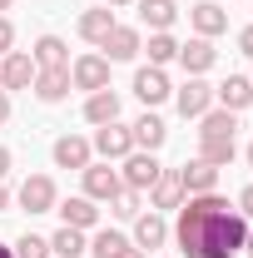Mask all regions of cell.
Here are the masks:
<instances>
[{
	"label": "cell",
	"instance_id": "cell-1",
	"mask_svg": "<svg viewBox=\"0 0 253 258\" xmlns=\"http://www.w3.org/2000/svg\"><path fill=\"white\" fill-rule=\"evenodd\" d=\"M174 238L189 258H238L243 253V238H248V219L214 194H189L179 204V224H174Z\"/></svg>",
	"mask_w": 253,
	"mask_h": 258
},
{
	"label": "cell",
	"instance_id": "cell-2",
	"mask_svg": "<svg viewBox=\"0 0 253 258\" xmlns=\"http://www.w3.org/2000/svg\"><path fill=\"white\" fill-rule=\"evenodd\" d=\"M90 149H95L104 164H114V159H124V154H134V134H129V124H99L95 129V139H90Z\"/></svg>",
	"mask_w": 253,
	"mask_h": 258
},
{
	"label": "cell",
	"instance_id": "cell-3",
	"mask_svg": "<svg viewBox=\"0 0 253 258\" xmlns=\"http://www.w3.org/2000/svg\"><path fill=\"white\" fill-rule=\"evenodd\" d=\"M159 174H164V164H159L154 154H144V149L124 154V169H119L124 189H139V194H149V189H154V184H159Z\"/></svg>",
	"mask_w": 253,
	"mask_h": 258
},
{
	"label": "cell",
	"instance_id": "cell-4",
	"mask_svg": "<svg viewBox=\"0 0 253 258\" xmlns=\"http://www.w3.org/2000/svg\"><path fill=\"white\" fill-rule=\"evenodd\" d=\"M174 104H179L184 119H199V114L214 109V85H204V75H189V80L174 90Z\"/></svg>",
	"mask_w": 253,
	"mask_h": 258
},
{
	"label": "cell",
	"instance_id": "cell-5",
	"mask_svg": "<svg viewBox=\"0 0 253 258\" xmlns=\"http://www.w3.org/2000/svg\"><path fill=\"white\" fill-rule=\"evenodd\" d=\"M70 85L85 90V95L109 90V60H104V55H80V60L70 64Z\"/></svg>",
	"mask_w": 253,
	"mask_h": 258
},
{
	"label": "cell",
	"instance_id": "cell-6",
	"mask_svg": "<svg viewBox=\"0 0 253 258\" xmlns=\"http://www.w3.org/2000/svg\"><path fill=\"white\" fill-rule=\"evenodd\" d=\"M15 199H20L25 214H50V209L60 204V194H55V179H50V174H30V179L20 184Z\"/></svg>",
	"mask_w": 253,
	"mask_h": 258
},
{
	"label": "cell",
	"instance_id": "cell-7",
	"mask_svg": "<svg viewBox=\"0 0 253 258\" xmlns=\"http://www.w3.org/2000/svg\"><path fill=\"white\" fill-rule=\"evenodd\" d=\"M80 174H85V199H95V204H109V199H114V194L124 189V179H119V169H109V164H85V169H80Z\"/></svg>",
	"mask_w": 253,
	"mask_h": 258
},
{
	"label": "cell",
	"instance_id": "cell-8",
	"mask_svg": "<svg viewBox=\"0 0 253 258\" xmlns=\"http://www.w3.org/2000/svg\"><path fill=\"white\" fill-rule=\"evenodd\" d=\"M134 95H139L144 109H154V104H164V99L174 95V85H169V75L159 64H144V70H134Z\"/></svg>",
	"mask_w": 253,
	"mask_h": 258
},
{
	"label": "cell",
	"instance_id": "cell-9",
	"mask_svg": "<svg viewBox=\"0 0 253 258\" xmlns=\"http://www.w3.org/2000/svg\"><path fill=\"white\" fill-rule=\"evenodd\" d=\"M35 85V60L25 50H10V55H0V90L10 95V90H30Z\"/></svg>",
	"mask_w": 253,
	"mask_h": 258
},
{
	"label": "cell",
	"instance_id": "cell-10",
	"mask_svg": "<svg viewBox=\"0 0 253 258\" xmlns=\"http://www.w3.org/2000/svg\"><path fill=\"white\" fill-rule=\"evenodd\" d=\"M189 194H184V179H179V169H164L159 174V184L149 189V204H154V214H179V204H184Z\"/></svg>",
	"mask_w": 253,
	"mask_h": 258
},
{
	"label": "cell",
	"instance_id": "cell-11",
	"mask_svg": "<svg viewBox=\"0 0 253 258\" xmlns=\"http://www.w3.org/2000/svg\"><path fill=\"white\" fill-rule=\"evenodd\" d=\"M169 243V219L164 214H134V248L139 253H149V248H164Z\"/></svg>",
	"mask_w": 253,
	"mask_h": 258
},
{
	"label": "cell",
	"instance_id": "cell-12",
	"mask_svg": "<svg viewBox=\"0 0 253 258\" xmlns=\"http://www.w3.org/2000/svg\"><path fill=\"white\" fill-rule=\"evenodd\" d=\"M214 104H219V109H228V114L248 109V104H253V80H248V75H228L219 90H214Z\"/></svg>",
	"mask_w": 253,
	"mask_h": 258
},
{
	"label": "cell",
	"instance_id": "cell-13",
	"mask_svg": "<svg viewBox=\"0 0 253 258\" xmlns=\"http://www.w3.org/2000/svg\"><path fill=\"white\" fill-rule=\"evenodd\" d=\"M35 99H40V104H60L65 95H70V90H75V85H70V64H65V70H35Z\"/></svg>",
	"mask_w": 253,
	"mask_h": 258
},
{
	"label": "cell",
	"instance_id": "cell-14",
	"mask_svg": "<svg viewBox=\"0 0 253 258\" xmlns=\"http://www.w3.org/2000/svg\"><path fill=\"white\" fill-rule=\"evenodd\" d=\"M99 50H104V60L114 64V60H134V55L144 50V40H139L134 25H114V30L104 35V45H99Z\"/></svg>",
	"mask_w": 253,
	"mask_h": 258
},
{
	"label": "cell",
	"instance_id": "cell-15",
	"mask_svg": "<svg viewBox=\"0 0 253 258\" xmlns=\"http://www.w3.org/2000/svg\"><path fill=\"white\" fill-rule=\"evenodd\" d=\"M174 60L184 64V75H209V70H214V60H219V50H214L204 35H194L189 45H179V55H174Z\"/></svg>",
	"mask_w": 253,
	"mask_h": 258
},
{
	"label": "cell",
	"instance_id": "cell-16",
	"mask_svg": "<svg viewBox=\"0 0 253 258\" xmlns=\"http://www.w3.org/2000/svg\"><path fill=\"white\" fill-rule=\"evenodd\" d=\"M50 154H55V169H85V164L95 159V149H90V139H80V134H60Z\"/></svg>",
	"mask_w": 253,
	"mask_h": 258
},
{
	"label": "cell",
	"instance_id": "cell-17",
	"mask_svg": "<svg viewBox=\"0 0 253 258\" xmlns=\"http://www.w3.org/2000/svg\"><path fill=\"white\" fill-rule=\"evenodd\" d=\"M189 25L204 35V40H214V35L228 30V10H223V5H214V0H199V5L189 10Z\"/></svg>",
	"mask_w": 253,
	"mask_h": 258
},
{
	"label": "cell",
	"instance_id": "cell-18",
	"mask_svg": "<svg viewBox=\"0 0 253 258\" xmlns=\"http://www.w3.org/2000/svg\"><path fill=\"white\" fill-rule=\"evenodd\" d=\"M129 134H134V149H144V154H154L159 144L169 139V129H164V119H159L154 109H144V114L129 124Z\"/></svg>",
	"mask_w": 253,
	"mask_h": 258
},
{
	"label": "cell",
	"instance_id": "cell-19",
	"mask_svg": "<svg viewBox=\"0 0 253 258\" xmlns=\"http://www.w3.org/2000/svg\"><path fill=\"white\" fill-rule=\"evenodd\" d=\"M60 209V219L65 228H80V233H90V228H99V209H95V199H65V204H55Z\"/></svg>",
	"mask_w": 253,
	"mask_h": 258
},
{
	"label": "cell",
	"instance_id": "cell-20",
	"mask_svg": "<svg viewBox=\"0 0 253 258\" xmlns=\"http://www.w3.org/2000/svg\"><path fill=\"white\" fill-rule=\"evenodd\" d=\"M30 60H35V70H65V64H70V45H65L60 35H40L35 50H30Z\"/></svg>",
	"mask_w": 253,
	"mask_h": 258
},
{
	"label": "cell",
	"instance_id": "cell-21",
	"mask_svg": "<svg viewBox=\"0 0 253 258\" xmlns=\"http://www.w3.org/2000/svg\"><path fill=\"white\" fill-rule=\"evenodd\" d=\"M119 20H114V10L109 5H99V10H85L80 15V40H90V45H104V35L114 30Z\"/></svg>",
	"mask_w": 253,
	"mask_h": 258
},
{
	"label": "cell",
	"instance_id": "cell-22",
	"mask_svg": "<svg viewBox=\"0 0 253 258\" xmlns=\"http://www.w3.org/2000/svg\"><path fill=\"white\" fill-rule=\"evenodd\" d=\"M179 179H184V194H214L219 189V169L214 164H204V159H194L179 169Z\"/></svg>",
	"mask_w": 253,
	"mask_h": 258
},
{
	"label": "cell",
	"instance_id": "cell-23",
	"mask_svg": "<svg viewBox=\"0 0 253 258\" xmlns=\"http://www.w3.org/2000/svg\"><path fill=\"white\" fill-rule=\"evenodd\" d=\"M85 119H90V124H114V119H119V95H114V90H95V95L85 99Z\"/></svg>",
	"mask_w": 253,
	"mask_h": 258
},
{
	"label": "cell",
	"instance_id": "cell-24",
	"mask_svg": "<svg viewBox=\"0 0 253 258\" xmlns=\"http://www.w3.org/2000/svg\"><path fill=\"white\" fill-rule=\"evenodd\" d=\"M139 20L149 25V35L169 30V25L179 20V5H174V0H139Z\"/></svg>",
	"mask_w": 253,
	"mask_h": 258
},
{
	"label": "cell",
	"instance_id": "cell-25",
	"mask_svg": "<svg viewBox=\"0 0 253 258\" xmlns=\"http://www.w3.org/2000/svg\"><path fill=\"white\" fill-rule=\"evenodd\" d=\"M233 114H228V109H219V104H214V109H209V114H199V139H233Z\"/></svg>",
	"mask_w": 253,
	"mask_h": 258
},
{
	"label": "cell",
	"instance_id": "cell-26",
	"mask_svg": "<svg viewBox=\"0 0 253 258\" xmlns=\"http://www.w3.org/2000/svg\"><path fill=\"white\" fill-rule=\"evenodd\" d=\"M233 154H238V144H233V139H199V159L214 164V169H228Z\"/></svg>",
	"mask_w": 253,
	"mask_h": 258
},
{
	"label": "cell",
	"instance_id": "cell-27",
	"mask_svg": "<svg viewBox=\"0 0 253 258\" xmlns=\"http://www.w3.org/2000/svg\"><path fill=\"white\" fill-rule=\"evenodd\" d=\"M85 248H90V243H85L80 228H60V233L50 238V258H85Z\"/></svg>",
	"mask_w": 253,
	"mask_h": 258
},
{
	"label": "cell",
	"instance_id": "cell-28",
	"mask_svg": "<svg viewBox=\"0 0 253 258\" xmlns=\"http://www.w3.org/2000/svg\"><path fill=\"white\" fill-rule=\"evenodd\" d=\"M124 248H129V238L119 233V228H99L95 238H90V253L95 258H119Z\"/></svg>",
	"mask_w": 253,
	"mask_h": 258
},
{
	"label": "cell",
	"instance_id": "cell-29",
	"mask_svg": "<svg viewBox=\"0 0 253 258\" xmlns=\"http://www.w3.org/2000/svg\"><path fill=\"white\" fill-rule=\"evenodd\" d=\"M174 55H179V40H174L169 30H154V35H149V64H159V70H164Z\"/></svg>",
	"mask_w": 253,
	"mask_h": 258
},
{
	"label": "cell",
	"instance_id": "cell-30",
	"mask_svg": "<svg viewBox=\"0 0 253 258\" xmlns=\"http://www.w3.org/2000/svg\"><path fill=\"white\" fill-rule=\"evenodd\" d=\"M10 248H15V258H50V238H40V233H20Z\"/></svg>",
	"mask_w": 253,
	"mask_h": 258
},
{
	"label": "cell",
	"instance_id": "cell-31",
	"mask_svg": "<svg viewBox=\"0 0 253 258\" xmlns=\"http://www.w3.org/2000/svg\"><path fill=\"white\" fill-rule=\"evenodd\" d=\"M109 214H114V219H134V214H139V189H119L109 199Z\"/></svg>",
	"mask_w": 253,
	"mask_h": 258
},
{
	"label": "cell",
	"instance_id": "cell-32",
	"mask_svg": "<svg viewBox=\"0 0 253 258\" xmlns=\"http://www.w3.org/2000/svg\"><path fill=\"white\" fill-rule=\"evenodd\" d=\"M10 50H15V25L0 15V55H10Z\"/></svg>",
	"mask_w": 253,
	"mask_h": 258
},
{
	"label": "cell",
	"instance_id": "cell-33",
	"mask_svg": "<svg viewBox=\"0 0 253 258\" xmlns=\"http://www.w3.org/2000/svg\"><path fill=\"white\" fill-rule=\"evenodd\" d=\"M233 209H238V214L253 224V184H243V194H238V204H233Z\"/></svg>",
	"mask_w": 253,
	"mask_h": 258
},
{
	"label": "cell",
	"instance_id": "cell-34",
	"mask_svg": "<svg viewBox=\"0 0 253 258\" xmlns=\"http://www.w3.org/2000/svg\"><path fill=\"white\" fill-rule=\"evenodd\" d=\"M238 50L253 60V25H243V30H238Z\"/></svg>",
	"mask_w": 253,
	"mask_h": 258
},
{
	"label": "cell",
	"instance_id": "cell-35",
	"mask_svg": "<svg viewBox=\"0 0 253 258\" xmlns=\"http://www.w3.org/2000/svg\"><path fill=\"white\" fill-rule=\"evenodd\" d=\"M5 174H10V149L0 144V184H5Z\"/></svg>",
	"mask_w": 253,
	"mask_h": 258
},
{
	"label": "cell",
	"instance_id": "cell-36",
	"mask_svg": "<svg viewBox=\"0 0 253 258\" xmlns=\"http://www.w3.org/2000/svg\"><path fill=\"white\" fill-rule=\"evenodd\" d=\"M5 119H10V95L0 90V124H5Z\"/></svg>",
	"mask_w": 253,
	"mask_h": 258
},
{
	"label": "cell",
	"instance_id": "cell-37",
	"mask_svg": "<svg viewBox=\"0 0 253 258\" xmlns=\"http://www.w3.org/2000/svg\"><path fill=\"white\" fill-rule=\"evenodd\" d=\"M5 209H10V189L0 184V214H5Z\"/></svg>",
	"mask_w": 253,
	"mask_h": 258
},
{
	"label": "cell",
	"instance_id": "cell-38",
	"mask_svg": "<svg viewBox=\"0 0 253 258\" xmlns=\"http://www.w3.org/2000/svg\"><path fill=\"white\" fill-rule=\"evenodd\" d=\"M243 258H253V228H248V238H243Z\"/></svg>",
	"mask_w": 253,
	"mask_h": 258
},
{
	"label": "cell",
	"instance_id": "cell-39",
	"mask_svg": "<svg viewBox=\"0 0 253 258\" xmlns=\"http://www.w3.org/2000/svg\"><path fill=\"white\" fill-rule=\"evenodd\" d=\"M119 258H144V253H139V248H134V243H129V248H124V253H119Z\"/></svg>",
	"mask_w": 253,
	"mask_h": 258
},
{
	"label": "cell",
	"instance_id": "cell-40",
	"mask_svg": "<svg viewBox=\"0 0 253 258\" xmlns=\"http://www.w3.org/2000/svg\"><path fill=\"white\" fill-rule=\"evenodd\" d=\"M0 258H15V248H10V243H0Z\"/></svg>",
	"mask_w": 253,
	"mask_h": 258
},
{
	"label": "cell",
	"instance_id": "cell-41",
	"mask_svg": "<svg viewBox=\"0 0 253 258\" xmlns=\"http://www.w3.org/2000/svg\"><path fill=\"white\" fill-rule=\"evenodd\" d=\"M10 5H15V0H0V15H5V10H10Z\"/></svg>",
	"mask_w": 253,
	"mask_h": 258
},
{
	"label": "cell",
	"instance_id": "cell-42",
	"mask_svg": "<svg viewBox=\"0 0 253 258\" xmlns=\"http://www.w3.org/2000/svg\"><path fill=\"white\" fill-rule=\"evenodd\" d=\"M109 5H134V0H109Z\"/></svg>",
	"mask_w": 253,
	"mask_h": 258
},
{
	"label": "cell",
	"instance_id": "cell-43",
	"mask_svg": "<svg viewBox=\"0 0 253 258\" xmlns=\"http://www.w3.org/2000/svg\"><path fill=\"white\" fill-rule=\"evenodd\" d=\"M248 164H253V144H248Z\"/></svg>",
	"mask_w": 253,
	"mask_h": 258
}]
</instances>
